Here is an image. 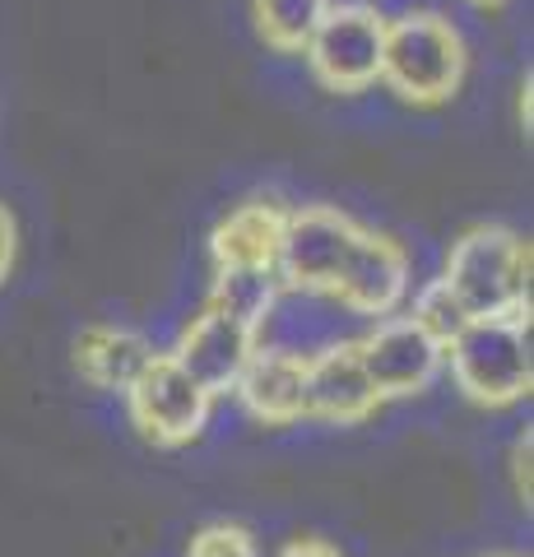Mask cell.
Instances as JSON below:
<instances>
[{"mask_svg": "<svg viewBox=\"0 0 534 557\" xmlns=\"http://www.w3.org/2000/svg\"><path fill=\"white\" fill-rule=\"evenodd\" d=\"M358 223L335 205H307L288 209L284 242H280V284L293 293H321L331 298L339 284V270L353 251Z\"/></svg>", "mask_w": 534, "mask_h": 557, "instance_id": "5", "label": "cell"}, {"mask_svg": "<svg viewBox=\"0 0 534 557\" xmlns=\"http://www.w3.org/2000/svg\"><path fill=\"white\" fill-rule=\"evenodd\" d=\"M280 270H214V284H210V302L223 311V317L251 325L256 335H261V325L274 317V307H280Z\"/></svg>", "mask_w": 534, "mask_h": 557, "instance_id": "14", "label": "cell"}, {"mask_svg": "<svg viewBox=\"0 0 534 557\" xmlns=\"http://www.w3.org/2000/svg\"><path fill=\"white\" fill-rule=\"evenodd\" d=\"M186 557H261V548H256L251 530L219 520V525H204V530L191 534V548H186Z\"/></svg>", "mask_w": 534, "mask_h": 557, "instance_id": "17", "label": "cell"}, {"mask_svg": "<svg viewBox=\"0 0 534 557\" xmlns=\"http://www.w3.org/2000/svg\"><path fill=\"white\" fill-rule=\"evenodd\" d=\"M413 321H419L427 335H433L442 348L451 344L464 325H470V311H464L460 302H456V293L442 284V278H427V284L419 288V298H413V311H409Z\"/></svg>", "mask_w": 534, "mask_h": 557, "instance_id": "16", "label": "cell"}, {"mask_svg": "<svg viewBox=\"0 0 534 557\" xmlns=\"http://www.w3.org/2000/svg\"><path fill=\"white\" fill-rule=\"evenodd\" d=\"M451 381L470 405L507 409L525 399L534 386V358H530V321L525 317H484L470 321L446 344Z\"/></svg>", "mask_w": 534, "mask_h": 557, "instance_id": "3", "label": "cell"}, {"mask_svg": "<svg viewBox=\"0 0 534 557\" xmlns=\"http://www.w3.org/2000/svg\"><path fill=\"white\" fill-rule=\"evenodd\" d=\"M353 344H358L363 372H368L382 405L386 399L423 395L427 386H433V376L442 372V362H446V348L413 317H386L372 335L353 339Z\"/></svg>", "mask_w": 534, "mask_h": 557, "instance_id": "7", "label": "cell"}, {"mask_svg": "<svg viewBox=\"0 0 534 557\" xmlns=\"http://www.w3.org/2000/svg\"><path fill=\"white\" fill-rule=\"evenodd\" d=\"M280 557H339V548H331L325 539H293L280 548Z\"/></svg>", "mask_w": 534, "mask_h": 557, "instance_id": "20", "label": "cell"}, {"mask_svg": "<svg viewBox=\"0 0 534 557\" xmlns=\"http://www.w3.org/2000/svg\"><path fill=\"white\" fill-rule=\"evenodd\" d=\"M386 14L372 5H331L302 47L307 70L325 94H368L382 84Z\"/></svg>", "mask_w": 534, "mask_h": 557, "instance_id": "4", "label": "cell"}, {"mask_svg": "<svg viewBox=\"0 0 534 557\" xmlns=\"http://www.w3.org/2000/svg\"><path fill=\"white\" fill-rule=\"evenodd\" d=\"M530 460H534V437H530V428H525V437L511 446V483H516V497H521V507H530V497H534Z\"/></svg>", "mask_w": 534, "mask_h": 557, "instance_id": "18", "label": "cell"}, {"mask_svg": "<svg viewBox=\"0 0 534 557\" xmlns=\"http://www.w3.org/2000/svg\"><path fill=\"white\" fill-rule=\"evenodd\" d=\"M470 51L451 20L427 10L386 20V47H382V84L413 102V108H442L464 84Z\"/></svg>", "mask_w": 534, "mask_h": 557, "instance_id": "2", "label": "cell"}, {"mask_svg": "<svg viewBox=\"0 0 534 557\" xmlns=\"http://www.w3.org/2000/svg\"><path fill=\"white\" fill-rule=\"evenodd\" d=\"M442 284L470 311L484 317H525L530 321V242L502 223H479L460 233L446 251Z\"/></svg>", "mask_w": 534, "mask_h": 557, "instance_id": "1", "label": "cell"}, {"mask_svg": "<svg viewBox=\"0 0 534 557\" xmlns=\"http://www.w3.org/2000/svg\"><path fill=\"white\" fill-rule=\"evenodd\" d=\"M470 5H484V10H497V5H507V0H470Z\"/></svg>", "mask_w": 534, "mask_h": 557, "instance_id": "22", "label": "cell"}, {"mask_svg": "<svg viewBox=\"0 0 534 557\" xmlns=\"http://www.w3.org/2000/svg\"><path fill=\"white\" fill-rule=\"evenodd\" d=\"M131 423L140 428V437L153 446H191L204 423H210L214 395L200 391L167 354H159L149 368L135 376V386L126 391Z\"/></svg>", "mask_w": 534, "mask_h": 557, "instance_id": "6", "label": "cell"}, {"mask_svg": "<svg viewBox=\"0 0 534 557\" xmlns=\"http://www.w3.org/2000/svg\"><path fill=\"white\" fill-rule=\"evenodd\" d=\"M288 209L274 200H247L228 209L210 233V260L214 270H274L280 265Z\"/></svg>", "mask_w": 534, "mask_h": 557, "instance_id": "12", "label": "cell"}, {"mask_svg": "<svg viewBox=\"0 0 534 557\" xmlns=\"http://www.w3.org/2000/svg\"><path fill=\"white\" fill-rule=\"evenodd\" d=\"M335 0H251V20L256 33L270 51L280 57H302V47L312 42L316 24L325 20Z\"/></svg>", "mask_w": 534, "mask_h": 557, "instance_id": "15", "label": "cell"}, {"mask_svg": "<svg viewBox=\"0 0 534 557\" xmlns=\"http://www.w3.org/2000/svg\"><path fill=\"white\" fill-rule=\"evenodd\" d=\"M256 348H261V335H256L251 325L223 317V311H214V307H204L200 317L177 335L167 358L177 362L200 391H210L219 399V395H228L237 386V376H243V368L251 362Z\"/></svg>", "mask_w": 534, "mask_h": 557, "instance_id": "8", "label": "cell"}, {"mask_svg": "<svg viewBox=\"0 0 534 557\" xmlns=\"http://www.w3.org/2000/svg\"><path fill=\"white\" fill-rule=\"evenodd\" d=\"M409 293V251L386 233L358 228L353 251L339 270V284L331 298L344 302L358 317H390Z\"/></svg>", "mask_w": 534, "mask_h": 557, "instance_id": "9", "label": "cell"}, {"mask_svg": "<svg viewBox=\"0 0 534 557\" xmlns=\"http://www.w3.org/2000/svg\"><path fill=\"white\" fill-rule=\"evenodd\" d=\"M376 409H382V399L372 391L353 339H339L307 354V418L353 428V423H368Z\"/></svg>", "mask_w": 534, "mask_h": 557, "instance_id": "10", "label": "cell"}, {"mask_svg": "<svg viewBox=\"0 0 534 557\" xmlns=\"http://www.w3.org/2000/svg\"><path fill=\"white\" fill-rule=\"evenodd\" d=\"M516 116H521V126L530 131V79L521 84V102H516Z\"/></svg>", "mask_w": 534, "mask_h": 557, "instance_id": "21", "label": "cell"}, {"mask_svg": "<svg viewBox=\"0 0 534 557\" xmlns=\"http://www.w3.org/2000/svg\"><path fill=\"white\" fill-rule=\"evenodd\" d=\"M71 358H75L79 381H89L94 391L126 395L135 386V376L159 354H153L149 335H140L131 325H84L71 344Z\"/></svg>", "mask_w": 534, "mask_h": 557, "instance_id": "13", "label": "cell"}, {"mask_svg": "<svg viewBox=\"0 0 534 557\" xmlns=\"http://www.w3.org/2000/svg\"><path fill=\"white\" fill-rule=\"evenodd\" d=\"M14 251H20V228H14V214L0 205V284L14 270Z\"/></svg>", "mask_w": 534, "mask_h": 557, "instance_id": "19", "label": "cell"}, {"mask_svg": "<svg viewBox=\"0 0 534 557\" xmlns=\"http://www.w3.org/2000/svg\"><path fill=\"white\" fill-rule=\"evenodd\" d=\"M233 395L256 423L288 428L307 418V354L293 348H256L251 362L237 376Z\"/></svg>", "mask_w": 534, "mask_h": 557, "instance_id": "11", "label": "cell"}]
</instances>
